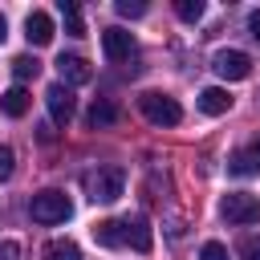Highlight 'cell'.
Here are the masks:
<instances>
[{"instance_id": "21", "label": "cell", "mask_w": 260, "mask_h": 260, "mask_svg": "<svg viewBox=\"0 0 260 260\" xmlns=\"http://www.w3.org/2000/svg\"><path fill=\"white\" fill-rule=\"evenodd\" d=\"M199 260H228V248H223L219 240H207V244L199 248Z\"/></svg>"}, {"instance_id": "12", "label": "cell", "mask_w": 260, "mask_h": 260, "mask_svg": "<svg viewBox=\"0 0 260 260\" xmlns=\"http://www.w3.org/2000/svg\"><path fill=\"white\" fill-rule=\"evenodd\" d=\"M28 89L24 85H12V89H4L0 93V114H8V118H24V110H28Z\"/></svg>"}, {"instance_id": "4", "label": "cell", "mask_w": 260, "mask_h": 260, "mask_svg": "<svg viewBox=\"0 0 260 260\" xmlns=\"http://www.w3.org/2000/svg\"><path fill=\"white\" fill-rule=\"evenodd\" d=\"M219 215H223L228 223H256V219H260V199L248 195V191H232V195H223Z\"/></svg>"}, {"instance_id": "18", "label": "cell", "mask_w": 260, "mask_h": 260, "mask_svg": "<svg viewBox=\"0 0 260 260\" xmlns=\"http://www.w3.org/2000/svg\"><path fill=\"white\" fill-rule=\"evenodd\" d=\"M175 16H179V20H191V24H195V20L203 16V0H175Z\"/></svg>"}, {"instance_id": "20", "label": "cell", "mask_w": 260, "mask_h": 260, "mask_svg": "<svg viewBox=\"0 0 260 260\" xmlns=\"http://www.w3.org/2000/svg\"><path fill=\"white\" fill-rule=\"evenodd\" d=\"M240 260H260V236H244L240 240Z\"/></svg>"}, {"instance_id": "26", "label": "cell", "mask_w": 260, "mask_h": 260, "mask_svg": "<svg viewBox=\"0 0 260 260\" xmlns=\"http://www.w3.org/2000/svg\"><path fill=\"white\" fill-rule=\"evenodd\" d=\"M4 37H8V24H4V16H0V45H4Z\"/></svg>"}, {"instance_id": "15", "label": "cell", "mask_w": 260, "mask_h": 260, "mask_svg": "<svg viewBox=\"0 0 260 260\" xmlns=\"http://www.w3.org/2000/svg\"><path fill=\"white\" fill-rule=\"evenodd\" d=\"M114 118H118L114 102H106V98H102V102H93V106H89V114H85V126H89V130H98V126H110Z\"/></svg>"}, {"instance_id": "6", "label": "cell", "mask_w": 260, "mask_h": 260, "mask_svg": "<svg viewBox=\"0 0 260 260\" xmlns=\"http://www.w3.org/2000/svg\"><path fill=\"white\" fill-rule=\"evenodd\" d=\"M45 106H49V118H53L57 126H65V122L73 118V89L61 85V81H53V85L45 89Z\"/></svg>"}, {"instance_id": "9", "label": "cell", "mask_w": 260, "mask_h": 260, "mask_svg": "<svg viewBox=\"0 0 260 260\" xmlns=\"http://www.w3.org/2000/svg\"><path fill=\"white\" fill-rule=\"evenodd\" d=\"M122 236H126V244L134 252H150V244H154V236H150V228H146L142 215H126L122 219Z\"/></svg>"}, {"instance_id": "5", "label": "cell", "mask_w": 260, "mask_h": 260, "mask_svg": "<svg viewBox=\"0 0 260 260\" xmlns=\"http://www.w3.org/2000/svg\"><path fill=\"white\" fill-rule=\"evenodd\" d=\"M211 69H215L223 81H244V77L252 73V57L240 53V49H219V53L211 57Z\"/></svg>"}, {"instance_id": "8", "label": "cell", "mask_w": 260, "mask_h": 260, "mask_svg": "<svg viewBox=\"0 0 260 260\" xmlns=\"http://www.w3.org/2000/svg\"><path fill=\"white\" fill-rule=\"evenodd\" d=\"M102 49H106L110 61H130V53H134V37H130L126 28H106V32H102Z\"/></svg>"}, {"instance_id": "25", "label": "cell", "mask_w": 260, "mask_h": 260, "mask_svg": "<svg viewBox=\"0 0 260 260\" xmlns=\"http://www.w3.org/2000/svg\"><path fill=\"white\" fill-rule=\"evenodd\" d=\"M248 32H252V41L260 45V8H256V12H248Z\"/></svg>"}, {"instance_id": "13", "label": "cell", "mask_w": 260, "mask_h": 260, "mask_svg": "<svg viewBox=\"0 0 260 260\" xmlns=\"http://www.w3.org/2000/svg\"><path fill=\"white\" fill-rule=\"evenodd\" d=\"M228 106H232V98H228V89H219V85H207V89L199 93V110L211 114V118L228 114Z\"/></svg>"}, {"instance_id": "7", "label": "cell", "mask_w": 260, "mask_h": 260, "mask_svg": "<svg viewBox=\"0 0 260 260\" xmlns=\"http://www.w3.org/2000/svg\"><path fill=\"white\" fill-rule=\"evenodd\" d=\"M57 69H61V85H85V81L93 77L89 61L77 57V53H61V57H57Z\"/></svg>"}, {"instance_id": "16", "label": "cell", "mask_w": 260, "mask_h": 260, "mask_svg": "<svg viewBox=\"0 0 260 260\" xmlns=\"http://www.w3.org/2000/svg\"><path fill=\"white\" fill-rule=\"evenodd\" d=\"M45 260H81V248L73 240H49L45 244Z\"/></svg>"}, {"instance_id": "24", "label": "cell", "mask_w": 260, "mask_h": 260, "mask_svg": "<svg viewBox=\"0 0 260 260\" xmlns=\"http://www.w3.org/2000/svg\"><path fill=\"white\" fill-rule=\"evenodd\" d=\"M16 256H20V244L16 240H4L0 244V260H16Z\"/></svg>"}, {"instance_id": "10", "label": "cell", "mask_w": 260, "mask_h": 260, "mask_svg": "<svg viewBox=\"0 0 260 260\" xmlns=\"http://www.w3.org/2000/svg\"><path fill=\"white\" fill-rule=\"evenodd\" d=\"M24 37H28L32 45H49V41H53V16L41 12V8L28 12V16H24Z\"/></svg>"}, {"instance_id": "19", "label": "cell", "mask_w": 260, "mask_h": 260, "mask_svg": "<svg viewBox=\"0 0 260 260\" xmlns=\"http://www.w3.org/2000/svg\"><path fill=\"white\" fill-rule=\"evenodd\" d=\"M12 73H16V81H28V77L41 73V61H37V57H16V61H12Z\"/></svg>"}, {"instance_id": "22", "label": "cell", "mask_w": 260, "mask_h": 260, "mask_svg": "<svg viewBox=\"0 0 260 260\" xmlns=\"http://www.w3.org/2000/svg\"><path fill=\"white\" fill-rule=\"evenodd\" d=\"M114 8H118V16H146V4L142 0H118Z\"/></svg>"}, {"instance_id": "3", "label": "cell", "mask_w": 260, "mask_h": 260, "mask_svg": "<svg viewBox=\"0 0 260 260\" xmlns=\"http://www.w3.org/2000/svg\"><path fill=\"white\" fill-rule=\"evenodd\" d=\"M85 187H89V199L93 203H114L122 195V187H126V171L122 167H98L85 179Z\"/></svg>"}, {"instance_id": "23", "label": "cell", "mask_w": 260, "mask_h": 260, "mask_svg": "<svg viewBox=\"0 0 260 260\" xmlns=\"http://www.w3.org/2000/svg\"><path fill=\"white\" fill-rule=\"evenodd\" d=\"M12 162H16V158H12V150H8V146H0V183L12 175Z\"/></svg>"}, {"instance_id": "11", "label": "cell", "mask_w": 260, "mask_h": 260, "mask_svg": "<svg viewBox=\"0 0 260 260\" xmlns=\"http://www.w3.org/2000/svg\"><path fill=\"white\" fill-rule=\"evenodd\" d=\"M228 171H232V175H256V171H260V142L236 150V154L228 158Z\"/></svg>"}, {"instance_id": "1", "label": "cell", "mask_w": 260, "mask_h": 260, "mask_svg": "<svg viewBox=\"0 0 260 260\" xmlns=\"http://www.w3.org/2000/svg\"><path fill=\"white\" fill-rule=\"evenodd\" d=\"M138 110L150 126H179L183 122V106L171 98V93H158V89H146L138 93Z\"/></svg>"}, {"instance_id": "2", "label": "cell", "mask_w": 260, "mask_h": 260, "mask_svg": "<svg viewBox=\"0 0 260 260\" xmlns=\"http://www.w3.org/2000/svg\"><path fill=\"white\" fill-rule=\"evenodd\" d=\"M69 211H73V203H69L65 191H41V195H32V203H28V215H32L37 223H65Z\"/></svg>"}, {"instance_id": "14", "label": "cell", "mask_w": 260, "mask_h": 260, "mask_svg": "<svg viewBox=\"0 0 260 260\" xmlns=\"http://www.w3.org/2000/svg\"><path fill=\"white\" fill-rule=\"evenodd\" d=\"M93 240H98L102 248H122V244H126L122 219H102V223H93Z\"/></svg>"}, {"instance_id": "17", "label": "cell", "mask_w": 260, "mask_h": 260, "mask_svg": "<svg viewBox=\"0 0 260 260\" xmlns=\"http://www.w3.org/2000/svg\"><path fill=\"white\" fill-rule=\"evenodd\" d=\"M61 20H65V32L69 37H85V24H81V8L73 0H61Z\"/></svg>"}]
</instances>
